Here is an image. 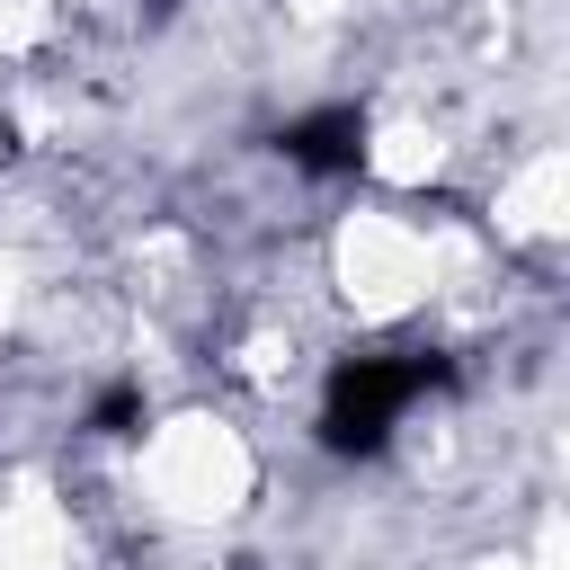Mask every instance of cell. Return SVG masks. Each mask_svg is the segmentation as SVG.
Listing matches in <instances>:
<instances>
[{"label":"cell","instance_id":"6da1fadb","mask_svg":"<svg viewBox=\"0 0 570 570\" xmlns=\"http://www.w3.org/2000/svg\"><path fill=\"white\" fill-rule=\"evenodd\" d=\"M445 356L436 347H356V356H338L330 365V383H321V445L338 454V463H374L401 428H410V410L428 401V392H445Z\"/></svg>","mask_w":570,"mask_h":570},{"label":"cell","instance_id":"7a4b0ae2","mask_svg":"<svg viewBox=\"0 0 570 570\" xmlns=\"http://www.w3.org/2000/svg\"><path fill=\"white\" fill-rule=\"evenodd\" d=\"M365 142H374V125H365V107H347V98L303 107V116L276 125V151H285V169H303V178H356V169H365Z\"/></svg>","mask_w":570,"mask_h":570}]
</instances>
